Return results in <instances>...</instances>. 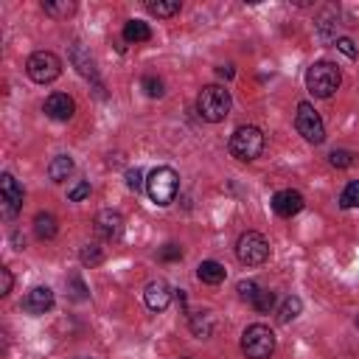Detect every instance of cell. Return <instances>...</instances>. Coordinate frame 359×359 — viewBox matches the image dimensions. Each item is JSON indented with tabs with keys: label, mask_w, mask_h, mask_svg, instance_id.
Returning a JSON list of instances; mask_svg holds the SVG:
<instances>
[{
	"label": "cell",
	"mask_w": 359,
	"mask_h": 359,
	"mask_svg": "<svg viewBox=\"0 0 359 359\" xmlns=\"http://www.w3.org/2000/svg\"><path fill=\"white\" fill-rule=\"evenodd\" d=\"M126 185H129L135 194L143 188V174H140V168H129V171H126Z\"/></svg>",
	"instance_id": "32"
},
{
	"label": "cell",
	"mask_w": 359,
	"mask_h": 359,
	"mask_svg": "<svg viewBox=\"0 0 359 359\" xmlns=\"http://www.w3.org/2000/svg\"><path fill=\"white\" fill-rule=\"evenodd\" d=\"M42 11L50 14V17H67V14L76 11V3H67V0H62V3H42Z\"/></svg>",
	"instance_id": "28"
},
{
	"label": "cell",
	"mask_w": 359,
	"mask_h": 359,
	"mask_svg": "<svg viewBox=\"0 0 359 359\" xmlns=\"http://www.w3.org/2000/svg\"><path fill=\"white\" fill-rule=\"evenodd\" d=\"M230 107H233V98H230V90L222 87V84H208L199 90L196 95V112L202 121L208 123H219L230 115Z\"/></svg>",
	"instance_id": "1"
},
{
	"label": "cell",
	"mask_w": 359,
	"mask_h": 359,
	"mask_svg": "<svg viewBox=\"0 0 359 359\" xmlns=\"http://www.w3.org/2000/svg\"><path fill=\"white\" fill-rule=\"evenodd\" d=\"M79 258H81L84 266H98V264L104 261V252H101L98 244H84L81 252H79Z\"/></svg>",
	"instance_id": "23"
},
{
	"label": "cell",
	"mask_w": 359,
	"mask_h": 359,
	"mask_svg": "<svg viewBox=\"0 0 359 359\" xmlns=\"http://www.w3.org/2000/svg\"><path fill=\"white\" fill-rule=\"evenodd\" d=\"M241 351L247 359H269L275 351V334L264 323H252L241 334Z\"/></svg>",
	"instance_id": "3"
},
{
	"label": "cell",
	"mask_w": 359,
	"mask_h": 359,
	"mask_svg": "<svg viewBox=\"0 0 359 359\" xmlns=\"http://www.w3.org/2000/svg\"><path fill=\"white\" fill-rule=\"evenodd\" d=\"M123 39L126 42H149L151 39V28H149V22H143V20H129L126 25H123Z\"/></svg>",
	"instance_id": "19"
},
{
	"label": "cell",
	"mask_w": 359,
	"mask_h": 359,
	"mask_svg": "<svg viewBox=\"0 0 359 359\" xmlns=\"http://www.w3.org/2000/svg\"><path fill=\"white\" fill-rule=\"evenodd\" d=\"M196 278H199L202 283H208V286H216V283H222V280L227 278V269H224L219 261H202V264L196 266Z\"/></svg>",
	"instance_id": "16"
},
{
	"label": "cell",
	"mask_w": 359,
	"mask_h": 359,
	"mask_svg": "<svg viewBox=\"0 0 359 359\" xmlns=\"http://www.w3.org/2000/svg\"><path fill=\"white\" fill-rule=\"evenodd\" d=\"M250 306H252L255 311H261V314H264V311H269V309L275 306V292H269V289H258V292H255V297L250 300Z\"/></svg>",
	"instance_id": "24"
},
{
	"label": "cell",
	"mask_w": 359,
	"mask_h": 359,
	"mask_svg": "<svg viewBox=\"0 0 359 359\" xmlns=\"http://www.w3.org/2000/svg\"><path fill=\"white\" fill-rule=\"evenodd\" d=\"M342 84V73L334 62H314L306 70V87L314 98H331Z\"/></svg>",
	"instance_id": "2"
},
{
	"label": "cell",
	"mask_w": 359,
	"mask_h": 359,
	"mask_svg": "<svg viewBox=\"0 0 359 359\" xmlns=\"http://www.w3.org/2000/svg\"><path fill=\"white\" fill-rule=\"evenodd\" d=\"M70 62L79 67V73L84 76V79H93V81H98V73H95V62H93V56L81 48V42H73L70 45Z\"/></svg>",
	"instance_id": "15"
},
{
	"label": "cell",
	"mask_w": 359,
	"mask_h": 359,
	"mask_svg": "<svg viewBox=\"0 0 359 359\" xmlns=\"http://www.w3.org/2000/svg\"><path fill=\"white\" fill-rule=\"evenodd\" d=\"M146 11L154 17H174L180 11V0H146Z\"/></svg>",
	"instance_id": "20"
},
{
	"label": "cell",
	"mask_w": 359,
	"mask_h": 359,
	"mask_svg": "<svg viewBox=\"0 0 359 359\" xmlns=\"http://www.w3.org/2000/svg\"><path fill=\"white\" fill-rule=\"evenodd\" d=\"M11 286H14V275H11V269H8V266H0V294L6 297V294L11 292Z\"/></svg>",
	"instance_id": "31"
},
{
	"label": "cell",
	"mask_w": 359,
	"mask_h": 359,
	"mask_svg": "<svg viewBox=\"0 0 359 359\" xmlns=\"http://www.w3.org/2000/svg\"><path fill=\"white\" fill-rule=\"evenodd\" d=\"M76 112V101L67 93H50L45 98V115L53 121H70Z\"/></svg>",
	"instance_id": "12"
},
{
	"label": "cell",
	"mask_w": 359,
	"mask_h": 359,
	"mask_svg": "<svg viewBox=\"0 0 359 359\" xmlns=\"http://www.w3.org/2000/svg\"><path fill=\"white\" fill-rule=\"evenodd\" d=\"M236 255H238V261H241L244 266H261V264L269 258V241H266L261 233L247 230V233H241L238 241H236Z\"/></svg>",
	"instance_id": "6"
},
{
	"label": "cell",
	"mask_w": 359,
	"mask_h": 359,
	"mask_svg": "<svg viewBox=\"0 0 359 359\" xmlns=\"http://www.w3.org/2000/svg\"><path fill=\"white\" fill-rule=\"evenodd\" d=\"M143 300H146V306H149L151 311H165L168 303H171V289H168V283H165V280H151V283H146Z\"/></svg>",
	"instance_id": "13"
},
{
	"label": "cell",
	"mask_w": 359,
	"mask_h": 359,
	"mask_svg": "<svg viewBox=\"0 0 359 359\" xmlns=\"http://www.w3.org/2000/svg\"><path fill=\"white\" fill-rule=\"evenodd\" d=\"M50 306H53V292L48 286H34L22 297V311H28V314H45Z\"/></svg>",
	"instance_id": "14"
},
{
	"label": "cell",
	"mask_w": 359,
	"mask_h": 359,
	"mask_svg": "<svg viewBox=\"0 0 359 359\" xmlns=\"http://www.w3.org/2000/svg\"><path fill=\"white\" fill-rule=\"evenodd\" d=\"M337 48H339V50H342V53H345L348 59H356V56H359V50H356V45H353V42H351L348 36H342V39H337Z\"/></svg>",
	"instance_id": "34"
},
{
	"label": "cell",
	"mask_w": 359,
	"mask_h": 359,
	"mask_svg": "<svg viewBox=\"0 0 359 359\" xmlns=\"http://www.w3.org/2000/svg\"><path fill=\"white\" fill-rule=\"evenodd\" d=\"M294 129L309 140V143H323L325 140V123L317 115V109L309 101L297 104V115H294Z\"/></svg>",
	"instance_id": "8"
},
{
	"label": "cell",
	"mask_w": 359,
	"mask_h": 359,
	"mask_svg": "<svg viewBox=\"0 0 359 359\" xmlns=\"http://www.w3.org/2000/svg\"><path fill=\"white\" fill-rule=\"evenodd\" d=\"M339 208H359V182H348L345 191L339 194Z\"/></svg>",
	"instance_id": "25"
},
{
	"label": "cell",
	"mask_w": 359,
	"mask_h": 359,
	"mask_svg": "<svg viewBox=\"0 0 359 359\" xmlns=\"http://www.w3.org/2000/svg\"><path fill=\"white\" fill-rule=\"evenodd\" d=\"M87 196H90V182H84V180L67 188V199H70V202H81V199H87Z\"/></svg>",
	"instance_id": "29"
},
{
	"label": "cell",
	"mask_w": 359,
	"mask_h": 359,
	"mask_svg": "<svg viewBox=\"0 0 359 359\" xmlns=\"http://www.w3.org/2000/svg\"><path fill=\"white\" fill-rule=\"evenodd\" d=\"M70 174H73V160H70L67 154H56V157L50 160V165H48L50 182H65Z\"/></svg>",
	"instance_id": "18"
},
{
	"label": "cell",
	"mask_w": 359,
	"mask_h": 359,
	"mask_svg": "<svg viewBox=\"0 0 359 359\" xmlns=\"http://www.w3.org/2000/svg\"><path fill=\"white\" fill-rule=\"evenodd\" d=\"M140 87H143V93H146L149 98H160V95L165 93V84H163V79H157V76H143Z\"/></svg>",
	"instance_id": "26"
},
{
	"label": "cell",
	"mask_w": 359,
	"mask_h": 359,
	"mask_svg": "<svg viewBox=\"0 0 359 359\" xmlns=\"http://www.w3.org/2000/svg\"><path fill=\"white\" fill-rule=\"evenodd\" d=\"M236 289H238V294H241V297H244V300L250 303V300L255 297V292H258L261 286H258L255 280H238V286H236Z\"/></svg>",
	"instance_id": "30"
},
{
	"label": "cell",
	"mask_w": 359,
	"mask_h": 359,
	"mask_svg": "<svg viewBox=\"0 0 359 359\" xmlns=\"http://www.w3.org/2000/svg\"><path fill=\"white\" fill-rule=\"evenodd\" d=\"M34 233H36V238H42V241H48V238H53L56 233H59V224H56V216L53 213H36L34 216Z\"/></svg>",
	"instance_id": "17"
},
{
	"label": "cell",
	"mask_w": 359,
	"mask_h": 359,
	"mask_svg": "<svg viewBox=\"0 0 359 359\" xmlns=\"http://www.w3.org/2000/svg\"><path fill=\"white\" fill-rule=\"evenodd\" d=\"M191 331H194L196 337H210V334H213V314H210V311L191 314Z\"/></svg>",
	"instance_id": "22"
},
{
	"label": "cell",
	"mask_w": 359,
	"mask_h": 359,
	"mask_svg": "<svg viewBox=\"0 0 359 359\" xmlns=\"http://www.w3.org/2000/svg\"><path fill=\"white\" fill-rule=\"evenodd\" d=\"M230 154L236 160H255L261 151H264V132L258 126H238L233 135H230V143H227Z\"/></svg>",
	"instance_id": "4"
},
{
	"label": "cell",
	"mask_w": 359,
	"mask_h": 359,
	"mask_svg": "<svg viewBox=\"0 0 359 359\" xmlns=\"http://www.w3.org/2000/svg\"><path fill=\"white\" fill-rule=\"evenodd\" d=\"M353 160H356V154L348 151V149H334V151L328 154V163H331L334 168H348V165H353Z\"/></svg>",
	"instance_id": "27"
},
{
	"label": "cell",
	"mask_w": 359,
	"mask_h": 359,
	"mask_svg": "<svg viewBox=\"0 0 359 359\" xmlns=\"http://www.w3.org/2000/svg\"><path fill=\"white\" fill-rule=\"evenodd\" d=\"M0 194H3V216L6 219L17 216V210L22 208V188L17 185V180L11 174L0 177Z\"/></svg>",
	"instance_id": "9"
},
{
	"label": "cell",
	"mask_w": 359,
	"mask_h": 359,
	"mask_svg": "<svg viewBox=\"0 0 359 359\" xmlns=\"http://www.w3.org/2000/svg\"><path fill=\"white\" fill-rule=\"evenodd\" d=\"M216 73H219L222 79H233V67H230V65H219Z\"/></svg>",
	"instance_id": "36"
},
{
	"label": "cell",
	"mask_w": 359,
	"mask_h": 359,
	"mask_svg": "<svg viewBox=\"0 0 359 359\" xmlns=\"http://www.w3.org/2000/svg\"><path fill=\"white\" fill-rule=\"evenodd\" d=\"M180 359H191V356H180Z\"/></svg>",
	"instance_id": "38"
},
{
	"label": "cell",
	"mask_w": 359,
	"mask_h": 359,
	"mask_svg": "<svg viewBox=\"0 0 359 359\" xmlns=\"http://www.w3.org/2000/svg\"><path fill=\"white\" fill-rule=\"evenodd\" d=\"M356 328H359V317H356Z\"/></svg>",
	"instance_id": "37"
},
{
	"label": "cell",
	"mask_w": 359,
	"mask_h": 359,
	"mask_svg": "<svg viewBox=\"0 0 359 359\" xmlns=\"http://www.w3.org/2000/svg\"><path fill=\"white\" fill-rule=\"evenodd\" d=\"M25 70H28V76H31L36 84H50V81H56V79L62 76V62H59V56L50 53V50H36V53L28 56Z\"/></svg>",
	"instance_id": "7"
},
{
	"label": "cell",
	"mask_w": 359,
	"mask_h": 359,
	"mask_svg": "<svg viewBox=\"0 0 359 359\" xmlns=\"http://www.w3.org/2000/svg\"><path fill=\"white\" fill-rule=\"evenodd\" d=\"M70 286H73V292H70V294H73L76 300H84V297H87V289H84V283H81L79 278H70Z\"/></svg>",
	"instance_id": "35"
},
{
	"label": "cell",
	"mask_w": 359,
	"mask_h": 359,
	"mask_svg": "<svg viewBox=\"0 0 359 359\" xmlns=\"http://www.w3.org/2000/svg\"><path fill=\"white\" fill-rule=\"evenodd\" d=\"M300 311H303V303H300V297L289 294V297L280 303V309H278V320H280V323H292L294 317H300Z\"/></svg>",
	"instance_id": "21"
},
{
	"label": "cell",
	"mask_w": 359,
	"mask_h": 359,
	"mask_svg": "<svg viewBox=\"0 0 359 359\" xmlns=\"http://www.w3.org/2000/svg\"><path fill=\"white\" fill-rule=\"evenodd\" d=\"M180 258H182V250L177 244H165L160 250V261H180Z\"/></svg>",
	"instance_id": "33"
},
{
	"label": "cell",
	"mask_w": 359,
	"mask_h": 359,
	"mask_svg": "<svg viewBox=\"0 0 359 359\" xmlns=\"http://www.w3.org/2000/svg\"><path fill=\"white\" fill-rule=\"evenodd\" d=\"M177 188H180V177L168 165L154 168L149 174V180H146V191H149L151 202H157V205H171L174 196H177Z\"/></svg>",
	"instance_id": "5"
},
{
	"label": "cell",
	"mask_w": 359,
	"mask_h": 359,
	"mask_svg": "<svg viewBox=\"0 0 359 359\" xmlns=\"http://www.w3.org/2000/svg\"><path fill=\"white\" fill-rule=\"evenodd\" d=\"M95 233H98V238H104V241H118L121 233H123V219H121V213H118V210H101V213L95 216Z\"/></svg>",
	"instance_id": "11"
},
{
	"label": "cell",
	"mask_w": 359,
	"mask_h": 359,
	"mask_svg": "<svg viewBox=\"0 0 359 359\" xmlns=\"http://www.w3.org/2000/svg\"><path fill=\"white\" fill-rule=\"evenodd\" d=\"M303 194L300 191H292V188H283V191H278L275 196H272V210L278 213V216H283V219H292V216H297L300 210H303Z\"/></svg>",
	"instance_id": "10"
}]
</instances>
